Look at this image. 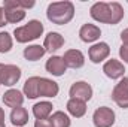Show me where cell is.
I'll list each match as a JSON object with an SVG mask.
<instances>
[{
    "label": "cell",
    "mask_w": 128,
    "mask_h": 127,
    "mask_svg": "<svg viewBox=\"0 0 128 127\" xmlns=\"http://www.w3.org/2000/svg\"><path fill=\"white\" fill-rule=\"evenodd\" d=\"M21 78V69L15 64H2L0 63V84L12 87Z\"/></svg>",
    "instance_id": "4"
},
{
    "label": "cell",
    "mask_w": 128,
    "mask_h": 127,
    "mask_svg": "<svg viewBox=\"0 0 128 127\" xmlns=\"http://www.w3.org/2000/svg\"><path fill=\"white\" fill-rule=\"evenodd\" d=\"M42 33H43V24L37 20H32L22 27H16L14 30V36H15L16 42L26 43V42H30V40L40 37Z\"/></svg>",
    "instance_id": "3"
},
{
    "label": "cell",
    "mask_w": 128,
    "mask_h": 127,
    "mask_svg": "<svg viewBox=\"0 0 128 127\" xmlns=\"http://www.w3.org/2000/svg\"><path fill=\"white\" fill-rule=\"evenodd\" d=\"M28 121V112L26 108H14L12 112H10V123L16 127L26 126Z\"/></svg>",
    "instance_id": "18"
},
{
    "label": "cell",
    "mask_w": 128,
    "mask_h": 127,
    "mask_svg": "<svg viewBox=\"0 0 128 127\" xmlns=\"http://www.w3.org/2000/svg\"><path fill=\"white\" fill-rule=\"evenodd\" d=\"M70 96L73 99H80L84 102H88L92 97V87L88 82H85V81L74 82L70 87Z\"/></svg>",
    "instance_id": "8"
},
{
    "label": "cell",
    "mask_w": 128,
    "mask_h": 127,
    "mask_svg": "<svg viewBox=\"0 0 128 127\" xmlns=\"http://www.w3.org/2000/svg\"><path fill=\"white\" fill-rule=\"evenodd\" d=\"M45 48L40 46V45H30L24 49V57L28 60V61H37L40 60L43 55H45Z\"/></svg>",
    "instance_id": "21"
},
{
    "label": "cell",
    "mask_w": 128,
    "mask_h": 127,
    "mask_svg": "<svg viewBox=\"0 0 128 127\" xmlns=\"http://www.w3.org/2000/svg\"><path fill=\"white\" fill-rule=\"evenodd\" d=\"M101 36L100 29L94 26V24H84L79 30V37L82 42H86V43H91V42H96L97 39Z\"/></svg>",
    "instance_id": "15"
},
{
    "label": "cell",
    "mask_w": 128,
    "mask_h": 127,
    "mask_svg": "<svg viewBox=\"0 0 128 127\" xmlns=\"http://www.w3.org/2000/svg\"><path fill=\"white\" fill-rule=\"evenodd\" d=\"M12 48V37L6 32L0 33V52H9Z\"/></svg>",
    "instance_id": "23"
},
{
    "label": "cell",
    "mask_w": 128,
    "mask_h": 127,
    "mask_svg": "<svg viewBox=\"0 0 128 127\" xmlns=\"http://www.w3.org/2000/svg\"><path fill=\"white\" fill-rule=\"evenodd\" d=\"M88 55H90V60L92 63H101L103 60H106L110 55V48L106 42H100V43H96L90 48Z\"/></svg>",
    "instance_id": "10"
},
{
    "label": "cell",
    "mask_w": 128,
    "mask_h": 127,
    "mask_svg": "<svg viewBox=\"0 0 128 127\" xmlns=\"http://www.w3.org/2000/svg\"><path fill=\"white\" fill-rule=\"evenodd\" d=\"M34 127H54V126L51 124L49 120H36Z\"/></svg>",
    "instance_id": "25"
},
{
    "label": "cell",
    "mask_w": 128,
    "mask_h": 127,
    "mask_svg": "<svg viewBox=\"0 0 128 127\" xmlns=\"http://www.w3.org/2000/svg\"><path fill=\"white\" fill-rule=\"evenodd\" d=\"M6 14H4V9L3 8H0V27H3V26H6Z\"/></svg>",
    "instance_id": "26"
},
{
    "label": "cell",
    "mask_w": 128,
    "mask_h": 127,
    "mask_svg": "<svg viewBox=\"0 0 128 127\" xmlns=\"http://www.w3.org/2000/svg\"><path fill=\"white\" fill-rule=\"evenodd\" d=\"M0 127H4V111L0 108Z\"/></svg>",
    "instance_id": "29"
},
{
    "label": "cell",
    "mask_w": 128,
    "mask_h": 127,
    "mask_svg": "<svg viewBox=\"0 0 128 127\" xmlns=\"http://www.w3.org/2000/svg\"><path fill=\"white\" fill-rule=\"evenodd\" d=\"M52 112V103L49 102H39L33 106V114L37 120H46Z\"/></svg>",
    "instance_id": "19"
},
{
    "label": "cell",
    "mask_w": 128,
    "mask_h": 127,
    "mask_svg": "<svg viewBox=\"0 0 128 127\" xmlns=\"http://www.w3.org/2000/svg\"><path fill=\"white\" fill-rule=\"evenodd\" d=\"M58 91H60L58 84L54 82L52 79H48V78H40L39 79V96L55 97L58 94Z\"/></svg>",
    "instance_id": "14"
},
{
    "label": "cell",
    "mask_w": 128,
    "mask_h": 127,
    "mask_svg": "<svg viewBox=\"0 0 128 127\" xmlns=\"http://www.w3.org/2000/svg\"><path fill=\"white\" fill-rule=\"evenodd\" d=\"M67 111H68L73 117L80 118V117H84L85 112H86V102H84V100H80V99H73V97H70V100L67 102Z\"/></svg>",
    "instance_id": "16"
},
{
    "label": "cell",
    "mask_w": 128,
    "mask_h": 127,
    "mask_svg": "<svg viewBox=\"0 0 128 127\" xmlns=\"http://www.w3.org/2000/svg\"><path fill=\"white\" fill-rule=\"evenodd\" d=\"M92 121L96 127H112L115 124V112L112 108L100 106L92 115Z\"/></svg>",
    "instance_id": "6"
},
{
    "label": "cell",
    "mask_w": 128,
    "mask_h": 127,
    "mask_svg": "<svg viewBox=\"0 0 128 127\" xmlns=\"http://www.w3.org/2000/svg\"><path fill=\"white\" fill-rule=\"evenodd\" d=\"M49 121L54 127H70V118L63 111H57L49 117Z\"/></svg>",
    "instance_id": "22"
},
{
    "label": "cell",
    "mask_w": 128,
    "mask_h": 127,
    "mask_svg": "<svg viewBox=\"0 0 128 127\" xmlns=\"http://www.w3.org/2000/svg\"><path fill=\"white\" fill-rule=\"evenodd\" d=\"M45 67H46V70L51 73V75H54V76H61L66 73V70H67V66L64 63L63 57H58V55H52L46 64H45Z\"/></svg>",
    "instance_id": "13"
},
{
    "label": "cell",
    "mask_w": 128,
    "mask_h": 127,
    "mask_svg": "<svg viewBox=\"0 0 128 127\" xmlns=\"http://www.w3.org/2000/svg\"><path fill=\"white\" fill-rule=\"evenodd\" d=\"M103 72H104V75H106L107 78H110V79H119V78L124 76L125 67H124V64L121 63L119 60L112 58V60H109V61L104 63Z\"/></svg>",
    "instance_id": "9"
},
{
    "label": "cell",
    "mask_w": 128,
    "mask_h": 127,
    "mask_svg": "<svg viewBox=\"0 0 128 127\" xmlns=\"http://www.w3.org/2000/svg\"><path fill=\"white\" fill-rule=\"evenodd\" d=\"M63 60L66 63V66L72 67V69H80L85 64V57H84V54L79 49H68V51H66Z\"/></svg>",
    "instance_id": "11"
},
{
    "label": "cell",
    "mask_w": 128,
    "mask_h": 127,
    "mask_svg": "<svg viewBox=\"0 0 128 127\" xmlns=\"http://www.w3.org/2000/svg\"><path fill=\"white\" fill-rule=\"evenodd\" d=\"M3 9L6 14V21L8 23H20L26 18V11L20 6L18 0H4L3 3Z\"/></svg>",
    "instance_id": "5"
},
{
    "label": "cell",
    "mask_w": 128,
    "mask_h": 127,
    "mask_svg": "<svg viewBox=\"0 0 128 127\" xmlns=\"http://www.w3.org/2000/svg\"><path fill=\"white\" fill-rule=\"evenodd\" d=\"M119 55H121V58H122L125 63H128V46L127 45H122V46L119 48Z\"/></svg>",
    "instance_id": "24"
},
{
    "label": "cell",
    "mask_w": 128,
    "mask_h": 127,
    "mask_svg": "<svg viewBox=\"0 0 128 127\" xmlns=\"http://www.w3.org/2000/svg\"><path fill=\"white\" fill-rule=\"evenodd\" d=\"M121 39H122V45H127L128 46V29L121 33Z\"/></svg>",
    "instance_id": "28"
},
{
    "label": "cell",
    "mask_w": 128,
    "mask_h": 127,
    "mask_svg": "<svg viewBox=\"0 0 128 127\" xmlns=\"http://www.w3.org/2000/svg\"><path fill=\"white\" fill-rule=\"evenodd\" d=\"M46 17L51 23L64 26L67 23H70L74 17V6L72 2H54L48 6L46 9Z\"/></svg>",
    "instance_id": "2"
},
{
    "label": "cell",
    "mask_w": 128,
    "mask_h": 127,
    "mask_svg": "<svg viewBox=\"0 0 128 127\" xmlns=\"http://www.w3.org/2000/svg\"><path fill=\"white\" fill-rule=\"evenodd\" d=\"M39 76H32L26 81L24 84V94L28 99H36L39 97Z\"/></svg>",
    "instance_id": "20"
},
{
    "label": "cell",
    "mask_w": 128,
    "mask_h": 127,
    "mask_svg": "<svg viewBox=\"0 0 128 127\" xmlns=\"http://www.w3.org/2000/svg\"><path fill=\"white\" fill-rule=\"evenodd\" d=\"M24 102V96L18 90H8L3 96V103L9 108H20Z\"/></svg>",
    "instance_id": "17"
},
{
    "label": "cell",
    "mask_w": 128,
    "mask_h": 127,
    "mask_svg": "<svg viewBox=\"0 0 128 127\" xmlns=\"http://www.w3.org/2000/svg\"><path fill=\"white\" fill-rule=\"evenodd\" d=\"M18 2H20V6H21L24 11H26L27 8H33V6H34V2H24V0H18Z\"/></svg>",
    "instance_id": "27"
},
{
    "label": "cell",
    "mask_w": 128,
    "mask_h": 127,
    "mask_svg": "<svg viewBox=\"0 0 128 127\" xmlns=\"http://www.w3.org/2000/svg\"><path fill=\"white\" fill-rule=\"evenodd\" d=\"M91 18L96 20L98 23H104V24H118L122 18H124V9L118 2H112V3H106V2H98L91 6Z\"/></svg>",
    "instance_id": "1"
},
{
    "label": "cell",
    "mask_w": 128,
    "mask_h": 127,
    "mask_svg": "<svg viewBox=\"0 0 128 127\" xmlns=\"http://www.w3.org/2000/svg\"><path fill=\"white\" fill-rule=\"evenodd\" d=\"M63 45H64V37L57 32L48 33V36H46L45 40H43V48H45V51H48V52H51V54L55 52L57 49H60Z\"/></svg>",
    "instance_id": "12"
},
{
    "label": "cell",
    "mask_w": 128,
    "mask_h": 127,
    "mask_svg": "<svg viewBox=\"0 0 128 127\" xmlns=\"http://www.w3.org/2000/svg\"><path fill=\"white\" fill-rule=\"evenodd\" d=\"M112 99L115 100V103L122 108L127 109L128 108V78H122L113 88L112 93Z\"/></svg>",
    "instance_id": "7"
}]
</instances>
